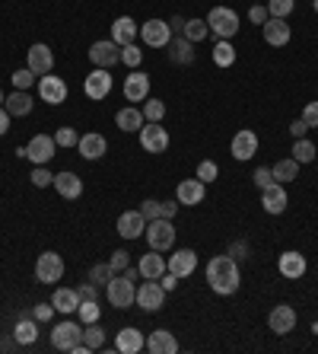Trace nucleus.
Instances as JSON below:
<instances>
[{
	"label": "nucleus",
	"instance_id": "nucleus-40",
	"mask_svg": "<svg viewBox=\"0 0 318 354\" xmlns=\"http://www.w3.org/2000/svg\"><path fill=\"white\" fill-rule=\"evenodd\" d=\"M293 160L296 163H312V160H315V144H312L309 138H296L293 140Z\"/></svg>",
	"mask_w": 318,
	"mask_h": 354
},
{
	"label": "nucleus",
	"instance_id": "nucleus-11",
	"mask_svg": "<svg viewBox=\"0 0 318 354\" xmlns=\"http://www.w3.org/2000/svg\"><path fill=\"white\" fill-rule=\"evenodd\" d=\"M83 342V322H57V329L51 332V345L57 351H74V345Z\"/></svg>",
	"mask_w": 318,
	"mask_h": 354
},
{
	"label": "nucleus",
	"instance_id": "nucleus-37",
	"mask_svg": "<svg viewBox=\"0 0 318 354\" xmlns=\"http://www.w3.org/2000/svg\"><path fill=\"white\" fill-rule=\"evenodd\" d=\"M83 345L90 348V351H99V348H106V329H102L99 322H90V326H83Z\"/></svg>",
	"mask_w": 318,
	"mask_h": 354
},
{
	"label": "nucleus",
	"instance_id": "nucleus-28",
	"mask_svg": "<svg viewBox=\"0 0 318 354\" xmlns=\"http://www.w3.org/2000/svg\"><path fill=\"white\" fill-rule=\"evenodd\" d=\"M169 48V61L172 64H195V41H188L185 35H172Z\"/></svg>",
	"mask_w": 318,
	"mask_h": 354
},
{
	"label": "nucleus",
	"instance_id": "nucleus-47",
	"mask_svg": "<svg viewBox=\"0 0 318 354\" xmlns=\"http://www.w3.org/2000/svg\"><path fill=\"white\" fill-rule=\"evenodd\" d=\"M217 176H220V166L213 163V160H201V163H197V179L204 182V185L207 182H213Z\"/></svg>",
	"mask_w": 318,
	"mask_h": 354
},
{
	"label": "nucleus",
	"instance_id": "nucleus-23",
	"mask_svg": "<svg viewBox=\"0 0 318 354\" xmlns=\"http://www.w3.org/2000/svg\"><path fill=\"white\" fill-rule=\"evenodd\" d=\"M175 201L179 205H185V207H195V205H201L204 201V182L197 179H185V182H179V189H175Z\"/></svg>",
	"mask_w": 318,
	"mask_h": 354
},
{
	"label": "nucleus",
	"instance_id": "nucleus-2",
	"mask_svg": "<svg viewBox=\"0 0 318 354\" xmlns=\"http://www.w3.org/2000/svg\"><path fill=\"white\" fill-rule=\"evenodd\" d=\"M106 297L115 310H131L134 300H137V284L131 278H124V274H115L106 284Z\"/></svg>",
	"mask_w": 318,
	"mask_h": 354
},
{
	"label": "nucleus",
	"instance_id": "nucleus-60",
	"mask_svg": "<svg viewBox=\"0 0 318 354\" xmlns=\"http://www.w3.org/2000/svg\"><path fill=\"white\" fill-rule=\"evenodd\" d=\"M17 345H19L17 338H3V342H0V351H13Z\"/></svg>",
	"mask_w": 318,
	"mask_h": 354
},
{
	"label": "nucleus",
	"instance_id": "nucleus-36",
	"mask_svg": "<svg viewBox=\"0 0 318 354\" xmlns=\"http://www.w3.org/2000/svg\"><path fill=\"white\" fill-rule=\"evenodd\" d=\"M270 173H274V182H293L296 176H299V163H296L293 157H284V160H277V163L270 166Z\"/></svg>",
	"mask_w": 318,
	"mask_h": 354
},
{
	"label": "nucleus",
	"instance_id": "nucleus-35",
	"mask_svg": "<svg viewBox=\"0 0 318 354\" xmlns=\"http://www.w3.org/2000/svg\"><path fill=\"white\" fill-rule=\"evenodd\" d=\"M13 338H17L19 345H35V338H39V319L32 313H23L17 322V329H13Z\"/></svg>",
	"mask_w": 318,
	"mask_h": 354
},
{
	"label": "nucleus",
	"instance_id": "nucleus-52",
	"mask_svg": "<svg viewBox=\"0 0 318 354\" xmlns=\"http://www.w3.org/2000/svg\"><path fill=\"white\" fill-rule=\"evenodd\" d=\"M299 118L309 124V128H318V99H315V102H306V109H302Z\"/></svg>",
	"mask_w": 318,
	"mask_h": 354
},
{
	"label": "nucleus",
	"instance_id": "nucleus-43",
	"mask_svg": "<svg viewBox=\"0 0 318 354\" xmlns=\"http://www.w3.org/2000/svg\"><path fill=\"white\" fill-rule=\"evenodd\" d=\"M77 313H80V322H83V326H90V322H99L102 310H99V300H80Z\"/></svg>",
	"mask_w": 318,
	"mask_h": 354
},
{
	"label": "nucleus",
	"instance_id": "nucleus-22",
	"mask_svg": "<svg viewBox=\"0 0 318 354\" xmlns=\"http://www.w3.org/2000/svg\"><path fill=\"white\" fill-rule=\"evenodd\" d=\"M147 351L150 354H179V338L169 329H153L147 335Z\"/></svg>",
	"mask_w": 318,
	"mask_h": 354
},
{
	"label": "nucleus",
	"instance_id": "nucleus-44",
	"mask_svg": "<svg viewBox=\"0 0 318 354\" xmlns=\"http://www.w3.org/2000/svg\"><path fill=\"white\" fill-rule=\"evenodd\" d=\"M140 61H143V51H140L137 41H134V45H124V48H121V64H128L131 71H137Z\"/></svg>",
	"mask_w": 318,
	"mask_h": 354
},
{
	"label": "nucleus",
	"instance_id": "nucleus-48",
	"mask_svg": "<svg viewBox=\"0 0 318 354\" xmlns=\"http://www.w3.org/2000/svg\"><path fill=\"white\" fill-rule=\"evenodd\" d=\"M54 144L57 147H77V144H80V134H77L74 128H57Z\"/></svg>",
	"mask_w": 318,
	"mask_h": 354
},
{
	"label": "nucleus",
	"instance_id": "nucleus-51",
	"mask_svg": "<svg viewBox=\"0 0 318 354\" xmlns=\"http://www.w3.org/2000/svg\"><path fill=\"white\" fill-rule=\"evenodd\" d=\"M252 182L258 185V189H268L270 182H274V173H270V166H258L252 173Z\"/></svg>",
	"mask_w": 318,
	"mask_h": 354
},
{
	"label": "nucleus",
	"instance_id": "nucleus-45",
	"mask_svg": "<svg viewBox=\"0 0 318 354\" xmlns=\"http://www.w3.org/2000/svg\"><path fill=\"white\" fill-rule=\"evenodd\" d=\"M293 7H296V0H268V13L277 19H286L293 13Z\"/></svg>",
	"mask_w": 318,
	"mask_h": 354
},
{
	"label": "nucleus",
	"instance_id": "nucleus-33",
	"mask_svg": "<svg viewBox=\"0 0 318 354\" xmlns=\"http://www.w3.org/2000/svg\"><path fill=\"white\" fill-rule=\"evenodd\" d=\"M115 124L121 128V131H128V134H134V131H140L143 124H147V118H143V112H140L137 106H124L118 115H115Z\"/></svg>",
	"mask_w": 318,
	"mask_h": 354
},
{
	"label": "nucleus",
	"instance_id": "nucleus-8",
	"mask_svg": "<svg viewBox=\"0 0 318 354\" xmlns=\"http://www.w3.org/2000/svg\"><path fill=\"white\" fill-rule=\"evenodd\" d=\"M35 278L41 284H57V281L64 278V259L57 256V252H41L39 262H35Z\"/></svg>",
	"mask_w": 318,
	"mask_h": 354
},
{
	"label": "nucleus",
	"instance_id": "nucleus-31",
	"mask_svg": "<svg viewBox=\"0 0 318 354\" xmlns=\"http://www.w3.org/2000/svg\"><path fill=\"white\" fill-rule=\"evenodd\" d=\"M137 268H140V278H163L169 268H166V259L156 252V249H150L147 256H140V262H137Z\"/></svg>",
	"mask_w": 318,
	"mask_h": 354
},
{
	"label": "nucleus",
	"instance_id": "nucleus-5",
	"mask_svg": "<svg viewBox=\"0 0 318 354\" xmlns=\"http://www.w3.org/2000/svg\"><path fill=\"white\" fill-rule=\"evenodd\" d=\"M134 304H137L143 313H156V310H163V304H166V288L156 278H147L137 288V300H134Z\"/></svg>",
	"mask_w": 318,
	"mask_h": 354
},
{
	"label": "nucleus",
	"instance_id": "nucleus-21",
	"mask_svg": "<svg viewBox=\"0 0 318 354\" xmlns=\"http://www.w3.org/2000/svg\"><path fill=\"white\" fill-rule=\"evenodd\" d=\"M77 150H80L83 160H102L108 153V140L102 138L99 131H90V134H83V138H80Z\"/></svg>",
	"mask_w": 318,
	"mask_h": 354
},
{
	"label": "nucleus",
	"instance_id": "nucleus-50",
	"mask_svg": "<svg viewBox=\"0 0 318 354\" xmlns=\"http://www.w3.org/2000/svg\"><path fill=\"white\" fill-rule=\"evenodd\" d=\"M108 265H112V268H115V274H121L124 268L131 265V256H128L124 249H115V252H112V259H108Z\"/></svg>",
	"mask_w": 318,
	"mask_h": 354
},
{
	"label": "nucleus",
	"instance_id": "nucleus-57",
	"mask_svg": "<svg viewBox=\"0 0 318 354\" xmlns=\"http://www.w3.org/2000/svg\"><path fill=\"white\" fill-rule=\"evenodd\" d=\"M290 134H293V138H306V134H309V124L302 122V118H296V122L290 124Z\"/></svg>",
	"mask_w": 318,
	"mask_h": 354
},
{
	"label": "nucleus",
	"instance_id": "nucleus-29",
	"mask_svg": "<svg viewBox=\"0 0 318 354\" xmlns=\"http://www.w3.org/2000/svg\"><path fill=\"white\" fill-rule=\"evenodd\" d=\"M54 189L61 198H67V201H74V198L83 195V179L77 173H70V169H64V173L54 176Z\"/></svg>",
	"mask_w": 318,
	"mask_h": 354
},
{
	"label": "nucleus",
	"instance_id": "nucleus-3",
	"mask_svg": "<svg viewBox=\"0 0 318 354\" xmlns=\"http://www.w3.org/2000/svg\"><path fill=\"white\" fill-rule=\"evenodd\" d=\"M143 236H147L150 249H156V252H166V249L175 246V227H172V221H166V217L147 221V230H143Z\"/></svg>",
	"mask_w": 318,
	"mask_h": 354
},
{
	"label": "nucleus",
	"instance_id": "nucleus-15",
	"mask_svg": "<svg viewBox=\"0 0 318 354\" xmlns=\"http://www.w3.org/2000/svg\"><path fill=\"white\" fill-rule=\"evenodd\" d=\"M147 348V338H143V332L137 329V326H124L118 335H115V351L118 354H137Z\"/></svg>",
	"mask_w": 318,
	"mask_h": 354
},
{
	"label": "nucleus",
	"instance_id": "nucleus-53",
	"mask_svg": "<svg viewBox=\"0 0 318 354\" xmlns=\"http://www.w3.org/2000/svg\"><path fill=\"white\" fill-rule=\"evenodd\" d=\"M248 19H252L255 26H264L270 19V13H268V7H261V3H255L252 10H248Z\"/></svg>",
	"mask_w": 318,
	"mask_h": 354
},
{
	"label": "nucleus",
	"instance_id": "nucleus-7",
	"mask_svg": "<svg viewBox=\"0 0 318 354\" xmlns=\"http://www.w3.org/2000/svg\"><path fill=\"white\" fill-rule=\"evenodd\" d=\"M90 61H92V67H106V71H112L115 64H121V45H115L112 39L92 41L90 45Z\"/></svg>",
	"mask_w": 318,
	"mask_h": 354
},
{
	"label": "nucleus",
	"instance_id": "nucleus-41",
	"mask_svg": "<svg viewBox=\"0 0 318 354\" xmlns=\"http://www.w3.org/2000/svg\"><path fill=\"white\" fill-rule=\"evenodd\" d=\"M112 278H115V268H112L108 262H96V265L90 268V281L96 284V288H106Z\"/></svg>",
	"mask_w": 318,
	"mask_h": 354
},
{
	"label": "nucleus",
	"instance_id": "nucleus-59",
	"mask_svg": "<svg viewBox=\"0 0 318 354\" xmlns=\"http://www.w3.org/2000/svg\"><path fill=\"white\" fill-rule=\"evenodd\" d=\"M10 118H13V115H10L7 109L0 106V134H7V131H10Z\"/></svg>",
	"mask_w": 318,
	"mask_h": 354
},
{
	"label": "nucleus",
	"instance_id": "nucleus-62",
	"mask_svg": "<svg viewBox=\"0 0 318 354\" xmlns=\"http://www.w3.org/2000/svg\"><path fill=\"white\" fill-rule=\"evenodd\" d=\"M312 7H315V13H318V0H312Z\"/></svg>",
	"mask_w": 318,
	"mask_h": 354
},
{
	"label": "nucleus",
	"instance_id": "nucleus-30",
	"mask_svg": "<svg viewBox=\"0 0 318 354\" xmlns=\"http://www.w3.org/2000/svg\"><path fill=\"white\" fill-rule=\"evenodd\" d=\"M261 29H264V41L274 45V48H284L286 41H290V35H293L290 32V26H286V19H277V17H270Z\"/></svg>",
	"mask_w": 318,
	"mask_h": 354
},
{
	"label": "nucleus",
	"instance_id": "nucleus-49",
	"mask_svg": "<svg viewBox=\"0 0 318 354\" xmlns=\"http://www.w3.org/2000/svg\"><path fill=\"white\" fill-rule=\"evenodd\" d=\"M29 179H32V185H35V189H48V185H54V173H48L45 166H35V169H32V176H29Z\"/></svg>",
	"mask_w": 318,
	"mask_h": 354
},
{
	"label": "nucleus",
	"instance_id": "nucleus-13",
	"mask_svg": "<svg viewBox=\"0 0 318 354\" xmlns=\"http://www.w3.org/2000/svg\"><path fill=\"white\" fill-rule=\"evenodd\" d=\"M57 153V144L51 134H35L29 144H26V157L32 160L35 166H48V160Z\"/></svg>",
	"mask_w": 318,
	"mask_h": 354
},
{
	"label": "nucleus",
	"instance_id": "nucleus-27",
	"mask_svg": "<svg viewBox=\"0 0 318 354\" xmlns=\"http://www.w3.org/2000/svg\"><path fill=\"white\" fill-rule=\"evenodd\" d=\"M179 201H156V198H147L143 205H140V214L147 217V221H156V217H166V221H172V217L179 214Z\"/></svg>",
	"mask_w": 318,
	"mask_h": 354
},
{
	"label": "nucleus",
	"instance_id": "nucleus-14",
	"mask_svg": "<svg viewBox=\"0 0 318 354\" xmlns=\"http://www.w3.org/2000/svg\"><path fill=\"white\" fill-rule=\"evenodd\" d=\"M39 96H41V102H48V106H61V102H67V83L57 74L39 77Z\"/></svg>",
	"mask_w": 318,
	"mask_h": 354
},
{
	"label": "nucleus",
	"instance_id": "nucleus-20",
	"mask_svg": "<svg viewBox=\"0 0 318 354\" xmlns=\"http://www.w3.org/2000/svg\"><path fill=\"white\" fill-rule=\"evenodd\" d=\"M143 230H147V217L140 214V211H124L118 217V236L121 239H137V236H143Z\"/></svg>",
	"mask_w": 318,
	"mask_h": 354
},
{
	"label": "nucleus",
	"instance_id": "nucleus-32",
	"mask_svg": "<svg viewBox=\"0 0 318 354\" xmlns=\"http://www.w3.org/2000/svg\"><path fill=\"white\" fill-rule=\"evenodd\" d=\"M51 306H54L57 313H77V306H80V294H77V288H54V294H51Z\"/></svg>",
	"mask_w": 318,
	"mask_h": 354
},
{
	"label": "nucleus",
	"instance_id": "nucleus-4",
	"mask_svg": "<svg viewBox=\"0 0 318 354\" xmlns=\"http://www.w3.org/2000/svg\"><path fill=\"white\" fill-rule=\"evenodd\" d=\"M207 26L217 39H232L239 32V13L232 7H213L210 17H207Z\"/></svg>",
	"mask_w": 318,
	"mask_h": 354
},
{
	"label": "nucleus",
	"instance_id": "nucleus-38",
	"mask_svg": "<svg viewBox=\"0 0 318 354\" xmlns=\"http://www.w3.org/2000/svg\"><path fill=\"white\" fill-rule=\"evenodd\" d=\"M181 35L197 45V41H204L207 35H210V26H207V19H185V32Z\"/></svg>",
	"mask_w": 318,
	"mask_h": 354
},
{
	"label": "nucleus",
	"instance_id": "nucleus-6",
	"mask_svg": "<svg viewBox=\"0 0 318 354\" xmlns=\"http://www.w3.org/2000/svg\"><path fill=\"white\" fill-rule=\"evenodd\" d=\"M140 147L147 153H166L169 150V131L163 128V122H147L140 128Z\"/></svg>",
	"mask_w": 318,
	"mask_h": 354
},
{
	"label": "nucleus",
	"instance_id": "nucleus-24",
	"mask_svg": "<svg viewBox=\"0 0 318 354\" xmlns=\"http://www.w3.org/2000/svg\"><path fill=\"white\" fill-rule=\"evenodd\" d=\"M277 268H280V274H284V278L296 281V278H302V274H306L309 262H306V256H302V252L290 249V252H284V256L277 259Z\"/></svg>",
	"mask_w": 318,
	"mask_h": 354
},
{
	"label": "nucleus",
	"instance_id": "nucleus-56",
	"mask_svg": "<svg viewBox=\"0 0 318 354\" xmlns=\"http://www.w3.org/2000/svg\"><path fill=\"white\" fill-rule=\"evenodd\" d=\"M179 274H172V272H166L163 274V278H159V284H163V288H166V294H169V290H175V288H179Z\"/></svg>",
	"mask_w": 318,
	"mask_h": 354
},
{
	"label": "nucleus",
	"instance_id": "nucleus-55",
	"mask_svg": "<svg viewBox=\"0 0 318 354\" xmlns=\"http://www.w3.org/2000/svg\"><path fill=\"white\" fill-rule=\"evenodd\" d=\"M32 316H35L39 322H48L51 316H54V306H51V304H35V306H32Z\"/></svg>",
	"mask_w": 318,
	"mask_h": 354
},
{
	"label": "nucleus",
	"instance_id": "nucleus-10",
	"mask_svg": "<svg viewBox=\"0 0 318 354\" xmlns=\"http://www.w3.org/2000/svg\"><path fill=\"white\" fill-rule=\"evenodd\" d=\"M140 39L150 48H166L172 41V26L166 19H147V23H140Z\"/></svg>",
	"mask_w": 318,
	"mask_h": 354
},
{
	"label": "nucleus",
	"instance_id": "nucleus-17",
	"mask_svg": "<svg viewBox=\"0 0 318 354\" xmlns=\"http://www.w3.org/2000/svg\"><path fill=\"white\" fill-rule=\"evenodd\" d=\"M290 198H286V185L284 182H270L268 189H261V207L268 214H284Z\"/></svg>",
	"mask_w": 318,
	"mask_h": 354
},
{
	"label": "nucleus",
	"instance_id": "nucleus-25",
	"mask_svg": "<svg viewBox=\"0 0 318 354\" xmlns=\"http://www.w3.org/2000/svg\"><path fill=\"white\" fill-rule=\"evenodd\" d=\"M166 268H169L172 274H179V278H188V274L197 268V252L195 249H179L175 256L166 259Z\"/></svg>",
	"mask_w": 318,
	"mask_h": 354
},
{
	"label": "nucleus",
	"instance_id": "nucleus-19",
	"mask_svg": "<svg viewBox=\"0 0 318 354\" xmlns=\"http://www.w3.org/2000/svg\"><path fill=\"white\" fill-rule=\"evenodd\" d=\"M150 96V77L143 71H131L124 77V99L128 102H143Z\"/></svg>",
	"mask_w": 318,
	"mask_h": 354
},
{
	"label": "nucleus",
	"instance_id": "nucleus-26",
	"mask_svg": "<svg viewBox=\"0 0 318 354\" xmlns=\"http://www.w3.org/2000/svg\"><path fill=\"white\" fill-rule=\"evenodd\" d=\"M137 35H140V26L134 23L131 17H118L112 23V41L115 45H134V41H137Z\"/></svg>",
	"mask_w": 318,
	"mask_h": 354
},
{
	"label": "nucleus",
	"instance_id": "nucleus-61",
	"mask_svg": "<svg viewBox=\"0 0 318 354\" xmlns=\"http://www.w3.org/2000/svg\"><path fill=\"white\" fill-rule=\"evenodd\" d=\"M3 102H7V96H3V93H0V106H3Z\"/></svg>",
	"mask_w": 318,
	"mask_h": 354
},
{
	"label": "nucleus",
	"instance_id": "nucleus-42",
	"mask_svg": "<svg viewBox=\"0 0 318 354\" xmlns=\"http://www.w3.org/2000/svg\"><path fill=\"white\" fill-rule=\"evenodd\" d=\"M140 112H143L147 122H163L166 118V102L163 99H143V109H140Z\"/></svg>",
	"mask_w": 318,
	"mask_h": 354
},
{
	"label": "nucleus",
	"instance_id": "nucleus-12",
	"mask_svg": "<svg viewBox=\"0 0 318 354\" xmlns=\"http://www.w3.org/2000/svg\"><path fill=\"white\" fill-rule=\"evenodd\" d=\"M83 93H86V99H92V102H102V99H108V93H112V71H106V67H96L86 80H83Z\"/></svg>",
	"mask_w": 318,
	"mask_h": 354
},
{
	"label": "nucleus",
	"instance_id": "nucleus-54",
	"mask_svg": "<svg viewBox=\"0 0 318 354\" xmlns=\"http://www.w3.org/2000/svg\"><path fill=\"white\" fill-rule=\"evenodd\" d=\"M77 294H80V300H99V288L92 284L90 278H86V281L80 284V288H77Z\"/></svg>",
	"mask_w": 318,
	"mask_h": 354
},
{
	"label": "nucleus",
	"instance_id": "nucleus-16",
	"mask_svg": "<svg viewBox=\"0 0 318 354\" xmlns=\"http://www.w3.org/2000/svg\"><path fill=\"white\" fill-rule=\"evenodd\" d=\"M268 326H270V332H274V335H290V332L296 329V310L290 304L274 306V310H270V316H268Z\"/></svg>",
	"mask_w": 318,
	"mask_h": 354
},
{
	"label": "nucleus",
	"instance_id": "nucleus-39",
	"mask_svg": "<svg viewBox=\"0 0 318 354\" xmlns=\"http://www.w3.org/2000/svg\"><path fill=\"white\" fill-rule=\"evenodd\" d=\"M213 61H217V67H232L236 64V48L229 45V39L217 41V48H213Z\"/></svg>",
	"mask_w": 318,
	"mask_h": 354
},
{
	"label": "nucleus",
	"instance_id": "nucleus-34",
	"mask_svg": "<svg viewBox=\"0 0 318 354\" xmlns=\"http://www.w3.org/2000/svg\"><path fill=\"white\" fill-rule=\"evenodd\" d=\"M32 106H35L32 93H29V90H17V93H10V96H7V106H3V109H7L13 118H26L29 112H32Z\"/></svg>",
	"mask_w": 318,
	"mask_h": 354
},
{
	"label": "nucleus",
	"instance_id": "nucleus-9",
	"mask_svg": "<svg viewBox=\"0 0 318 354\" xmlns=\"http://www.w3.org/2000/svg\"><path fill=\"white\" fill-rule=\"evenodd\" d=\"M26 67H29L35 77L51 74V71H54V51H51L45 41H35L32 48L26 51Z\"/></svg>",
	"mask_w": 318,
	"mask_h": 354
},
{
	"label": "nucleus",
	"instance_id": "nucleus-1",
	"mask_svg": "<svg viewBox=\"0 0 318 354\" xmlns=\"http://www.w3.org/2000/svg\"><path fill=\"white\" fill-rule=\"evenodd\" d=\"M207 284H210L213 294L229 297L236 294L239 284H242V274H239V262L232 256H213L210 265H207Z\"/></svg>",
	"mask_w": 318,
	"mask_h": 354
},
{
	"label": "nucleus",
	"instance_id": "nucleus-46",
	"mask_svg": "<svg viewBox=\"0 0 318 354\" xmlns=\"http://www.w3.org/2000/svg\"><path fill=\"white\" fill-rule=\"evenodd\" d=\"M10 80H13V86H17V90H32L35 74L29 71V67H19V71H13V77H10Z\"/></svg>",
	"mask_w": 318,
	"mask_h": 354
},
{
	"label": "nucleus",
	"instance_id": "nucleus-58",
	"mask_svg": "<svg viewBox=\"0 0 318 354\" xmlns=\"http://www.w3.org/2000/svg\"><path fill=\"white\" fill-rule=\"evenodd\" d=\"M245 252H248V246H245V239H239V243H232V246H229V256L236 259V262H239V259H245Z\"/></svg>",
	"mask_w": 318,
	"mask_h": 354
},
{
	"label": "nucleus",
	"instance_id": "nucleus-18",
	"mask_svg": "<svg viewBox=\"0 0 318 354\" xmlns=\"http://www.w3.org/2000/svg\"><path fill=\"white\" fill-rule=\"evenodd\" d=\"M229 150H232V157L236 160H252L255 153H258V134L252 131V128H242V131H236V138H232V144H229Z\"/></svg>",
	"mask_w": 318,
	"mask_h": 354
}]
</instances>
